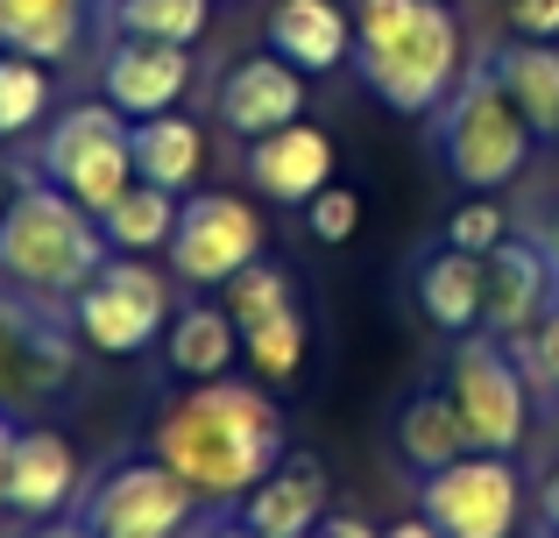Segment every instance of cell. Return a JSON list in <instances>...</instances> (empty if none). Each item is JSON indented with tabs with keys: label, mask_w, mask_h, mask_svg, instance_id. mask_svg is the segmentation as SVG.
I'll return each instance as SVG.
<instances>
[{
	"label": "cell",
	"mask_w": 559,
	"mask_h": 538,
	"mask_svg": "<svg viewBox=\"0 0 559 538\" xmlns=\"http://www.w3.org/2000/svg\"><path fill=\"white\" fill-rule=\"evenodd\" d=\"M439 390L453 397V411H461L467 440L481 446V454H518L524 432H532V383H524L518 355H510V340H496V333H461L447 355V375H439Z\"/></svg>",
	"instance_id": "52a82bcc"
},
{
	"label": "cell",
	"mask_w": 559,
	"mask_h": 538,
	"mask_svg": "<svg viewBox=\"0 0 559 538\" xmlns=\"http://www.w3.org/2000/svg\"><path fill=\"white\" fill-rule=\"evenodd\" d=\"M135 128V178H150V184H164V192H191L199 184V170H205V128L191 121L185 107H170V113H150V121H128Z\"/></svg>",
	"instance_id": "44dd1931"
},
{
	"label": "cell",
	"mask_w": 559,
	"mask_h": 538,
	"mask_svg": "<svg viewBox=\"0 0 559 538\" xmlns=\"http://www.w3.org/2000/svg\"><path fill=\"white\" fill-rule=\"evenodd\" d=\"M418 517L439 538H518L524 525V475L518 454H461L418 475Z\"/></svg>",
	"instance_id": "9c48e42d"
},
{
	"label": "cell",
	"mask_w": 559,
	"mask_h": 538,
	"mask_svg": "<svg viewBox=\"0 0 559 538\" xmlns=\"http://www.w3.org/2000/svg\"><path fill=\"white\" fill-rule=\"evenodd\" d=\"M199 511V489L185 475H170L156 454L142 461H114L93 489L79 497V517L99 538H178Z\"/></svg>",
	"instance_id": "30bf717a"
},
{
	"label": "cell",
	"mask_w": 559,
	"mask_h": 538,
	"mask_svg": "<svg viewBox=\"0 0 559 538\" xmlns=\"http://www.w3.org/2000/svg\"><path fill=\"white\" fill-rule=\"evenodd\" d=\"M14 440H22V418L0 411V511H8V475H14Z\"/></svg>",
	"instance_id": "e575fe53"
},
{
	"label": "cell",
	"mask_w": 559,
	"mask_h": 538,
	"mask_svg": "<svg viewBox=\"0 0 559 538\" xmlns=\"http://www.w3.org/2000/svg\"><path fill=\"white\" fill-rule=\"evenodd\" d=\"M178 312V290H170V270H156L150 255H121L114 249L99 276L71 298V333H79L93 355H150L164 347V326Z\"/></svg>",
	"instance_id": "5b68a950"
},
{
	"label": "cell",
	"mask_w": 559,
	"mask_h": 538,
	"mask_svg": "<svg viewBox=\"0 0 559 538\" xmlns=\"http://www.w3.org/2000/svg\"><path fill=\"white\" fill-rule=\"evenodd\" d=\"M503 235H510V220H503L496 199H467V206L447 220V241H453V249H467V255H489Z\"/></svg>",
	"instance_id": "4dcf8cb0"
},
{
	"label": "cell",
	"mask_w": 559,
	"mask_h": 538,
	"mask_svg": "<svg viewBox=\"0 0 559 538\" xmlns=\"http://www.w3.org/2000/svg\"><path fill=\"white\" fill-rule=\"evenodd\" d=\"M262 43H270L284 64H298L305 79H312V71H341L347 57H355V14H347L341 0H270Z\"/></svg>",
	"instance_id": "e0dca14e"
},
{
	"label": "cell",
	"mask_w": 559,
	"mask_h": 538,
	"mask_svg": "<svg viewBox=\"0 0 559 538\" xmlns=\"http://www.w3.org/2000/svg\"><path fill=\"white\" fill-rule=\"evenodd\" d=\"M432 135H439V164H447V178L461 192H503L532 164V142H538L532 121L518 113V99L503 93L489 57H475L453 79V93L432 113Z\"/></svg>",
	"instance_id": "277c9868"
},
{
	"label": "cell",
	"mask_w": 559,
	"mask_h": 538,
	"mask_svg": "<svg viewBox=\"0 0 559 538\" xmlns=\"http://www.w3.org/2000/svg\"><path fill=\"white\" fill-rule=\"evenodd\" d=\"M114 36H150V43H199L213 22V0H114Z\"/></svg>",
	"instance_id": "83f0119b"
},
{
	"label": "cell",
	"mask_w": 559,
	"mask_h": 538,
	"mask_svg": "<svg viewBox=\"0 0 559 538\" xmlns=\"http://www.w3.org/2000/svg\"><path fill=\"white\" fill-rule=\"evenodd\" d=\"M79 503V446L57 426H22L14 440V475H8V511L14 517H64Z\"/></svg>",
	"instance_id": "ac0fdd59"
},
{
	"label": "cell",
	"mask_w": 559,
	"mask_h": 538,
	"mask_svg": "<svg viewBox=\"0 0 559 538\" xmlns=\"http://www.w3.org/2000/svg\"><path fill=\"white\" fill-rule=\"evenodd\" d=\"M355 71L390 113H439L467 71L447 0H355Z\"/></svg>",
	"instance_id": "7a4b0ae2"
},
{
	"label": "cell",
	"mask_w": 559,
	"mask_h": 538,
	"mask_svg": "<svg viewBox=\"0 0 559 538\" xmlns=\"http://www.w3.org/2000/svg\"><path fill=\"white\" fill-rule=\"evenodd\" d=\"M28 538H99L93 525H85V517L79 511H64V517H43V525L36 531H28Z\"/></svg>",
	"instance_id": "d590c367"
},
{
	"label": "cell",
	"mask_w": 559,
	"mask_h": 538,
	"mask_svg": "<svg viewBox=\"0 0 559 538\" xmlns=\"http://www.w3.org/2000/svg\"><path fill=\"white\" fill-rule=\"evenodd\" d=\"M50 64L43 57H22V50H0V150L22 142L28 128L50 113Z\"/></svg>",
	"instance_id": "484cf974"
},
{
	"label": "cell",
	"mask_w": 559,
	"mask_h": 538,
	"mask_svg": "<svg viewBox=\"0 0 559 538\" xmlns=\"http://www.w3.org/2000/svg\"><path fill=\"white\" fill-rule=\"evenodd\" d=\"M150 454L170 475H185L199 489V503H234L290 454L284 411H276L270 383H191L185 397H170L150 426Z\"/></svg>",
	"instance_id": "6da1fadb"
},
{
	"label": "cell",
	"mask_w": 559,
	"mask_h": 538,
	"mask_svg": "<svg viewBox=\"0 0 559 538\" xmlns=\"http://www.w3.org/2000/svg\"><path fill=\"white\" fill-rule=\"evenodd\" d=\"M496 79H503V93L518 99V113L532 121L538 142H559V43H503V50H489Z\"/></svg>",
	"instance_id": "7402d4cb"
},
{
	"label": "cell",
	"mask_w": 559,
	"mask_h": 538,
	"mask_svg": "<svg viewBox=\"0 0 559 538\" xmlns=\"http://www.w3.org/2000/svg\"><path fill=\"white\" fill-rule=\"evenodd\" d=\"M305 304H290V312H270V319H255V326L241 333V355H248V369L262 375V383H298V369H305Z\"/></svg>",
	"instance_id": "4316f807"
},
{
	"label": "cell",
	"mask_w": 559,
	"mask_h": 538,
	"mask_svg": "<svg viewBox=\"0 0 559 538\" xmlns=\"http://www.w3.org/2000/svg\"><path fill=\"white\" fill-rule=\"evenodd\" d=\"M290 121H305V71L284 64L276 50L241 57V64L227 71V85H219V128H227L234 142H262Z\"/></svg>",
	"instance_id": "5bb4252c"
},
{
	"label": "cell",
	"mask_w": 559,
	"mask_h": 538,
	"mask_svg": "<svg viewBox=\"0 0 559 538\" xmlns=\"http://www.w3.org/2000/svg\"><path fill=\"white\" fill-rule=\"evenodd\" d=\"M333 511V482L312 454H284L255 489L241 497V525L262 538H312L319 517Z\"/></svg>",
	"instance_id": "2e32d148"
},
{
	"label": "cell",
	"mask_w": 559,
	"mask_h": 538,
	"mask_svg": "<svg viewBox=\"0 0 559 538\" xmlns=\"http://www.w3.org/2000/svg\"><path fill=\"white\" fill-rule=\"evenodd\" d=\"M191 85V43H150V36H114L99 57V99L121 107L128 121L170 113Z\"/></svg>",
	"instance_id": "7c38bea8"
},
{
	"label": "cell",
	"mask_w": 559,
	"mask_h": 538,
	"mask_svg": "<svg viewBox=\"0 0 559 538\" xmlns=\"http://www.w3.org/2000/svg\"><path fill=\"white\" fill-rule=\"evenodd\" d=\"M481 298H489V255H467L453 241H439L418 263V312L432 319L447 340L481 326Z\"/></svg>",
	"instance_id": "d6986e66"
},
{
	"label": "cell",
	"mask_w": 559,
	"mask_h": 538,
	"mask_svg": "<svg viewBox=\"0 0 559 538\" xmlns=\"http://www.w3.org/2000/svg\"><path fill=\"white\" fill-rule=\"evenodd\" d=\"M213 538H262V531H248V525H227V531H213Z\"/></svg>",
	"instance_id": "60d3db41"
},
{
	"label": "cell",
	"mask_w": 559,
	"mask_h": 538,
	"mask_svg": "<svg viewBox=\"0 0 559 538\" xmlns=\"http://www.w3.org/2000/svg\"><path fill=\"white\" fill-rule=\"evenodd\" d=\"M538 525H546V531H559V468L546 475V489H538Z\"/></svg>",
	"instance_id": "8d00e7d4"
},
{
	"label": "cell",
	"mask_w": 559,
	"mask_h": 538,
	"mask_svg": "<svg viewBox=\"0 0 559 538\" xmlns=\"http://www.w3.org/2000/svg\"><path fill=\"white\" fill-rule=\"evenodd\" d=\"M382 538H439L432 525H425V517H396V525L390 531H382Z\"/></svg>",
	"instance_id": "ab89813d"
},
{
	"label": "cell",
	"mask_w": 559,
	"mask_h": 538,
	"mask_svg": "<svg viewBox=\"0 0 559 538\" xmlns=\"http://www.w3.org/2000/svg\"><path fill=\"white\" fill-rule=\"evenodd\" d=\"M546 538H559V531H546Z\"/></svg>",
	"instance_id": "b9f144b4"
},
{
	"label": "cell",
	"mask_w": 559,
	"mask_h": 538,
	"mask_svg": "<svg viewBox=\"0 0 559 538\" xmlns=\"http://www.w3.org/2000/svg\"><path fill=\"white\" fill-rule=\"evenodd\" d=\"M461 454H475V440H467L453 397L447 390H418V397L396 411V461L418 468V475H432V468H447V461H461Z\"/></svg>",
	"instance_id": "603a6c76"
},
{
	"label": "cell",
	"mask_w": 559,
	"mask_h": 538,
	"mask_svg": "<svg viewBox=\"0 0 559 538\" xmlns=\"http://www.w3.org/2000/svg\"><path fill=\"white\" fill-rule=\"evenodd\" d=\"M538 249H546V255H552V276H559V206L546 213V227H538Z\"/></svg>",
	"instance_id": "f35d334b"
},
{
	"label": "cell",
	"mask_w": 559,
	"mask_h": 538,
	"mask_svg": "<svg viewBox=\"0 0 559 538\" xmlns=\"http://www.w3.org/2000/svg\"><path fill=\"white\" fill-rule=\"evenodd\" d=\"M305 227H312L319 241H347L361 227V199L347 192V184H326V192L305 199Z\"/></svg>",
	"instance_id": "1f68e13d"
},
{
	"label": "cell",
	"mask_w": 559,
	"mask_h": 538,
	"mask_svg": "<svg viewBox=\"0 0 559 538\" xmlns=\"http://www.w3.org/2000/svg\"><path fill=\"white\" fill-rule=\"evenodd\" d=\"M312 538H382L376 525H369V517H347V511H326V517H319V531Z\"/></svg>",
	"instance_id": "836d02e7"
},
{
	"label": "cell",
	"mask_w": 559,
	"mask_h": 538,
	"mask_svg": "<svg viewBox=\"0 0 559 538\" xmlns=\"http://www.w3.org/2000/svg\"><path fill=\"white\" fill-rule=\"evenodd\" d=\"M241 170L270 206H305L312 192L333 184V135L312 128V121H290V128H276V135L248 142Z\"/></svg>",
	"instance_id": "9a60e30c"
},
{
	"label": "cell",
	"mask_w": 559,
	"mask_h": 538,
	"mask_svg": "<svg viewBox=\"0 0 559 538\" xmlns=\"http://www.w3.org/2000/svg\"><path fill=\"white\" fill-rule=\"evenodd\" d=\"M510 355H518L524 383H532V390H552V397H559V298H552V312L538 319L532 333H518V340H510Z\"/></svg>",
	"instance_id": "f546056e"
},
{
	"label": "cell",
	"mask_w": 559,
	"mask_h": 538,
	"mask_svg": "<svg viewBox=\"0 0 559 538\" xmlns=\"http://www.w3.org/2000/svg\"><path fill=\"white\" fill-rule=\"evenodd\" d=\"M28 170H36V164H28ZM28 170H14L8 156H0V213H8V199H14V192H22V178H28Z\"/></svg>",
	"instance_id": "74e56055"
},
{
	"label": "cell",
	"mask_w": 559,
	"mask_h": 538,
	"mask_svg": "<svg viewBox=\"0 0 559 538\" xmlns=\"http://www.w3.org/2000/svg\"><path fill=\"white\" fill-rule=\"evenodd\" d=\"M219 304L234 312V326H255V319H270V312H290L298 304V284H290V270H276V263H248V270H234L227 284H219Z\"/></svg>",
	"instance_id": "f1b7e54d"
},
{
	"label": "cell",
	"mask_w": 559,
	"mask_h": 538,
	"mask_svg": "<svg viewBox=\"0 0 559 538\" xmlns=\"http://www.w3.org/2000/svg\"><path fill=\"white\" fill-rule=\"evenodd\" d=\"M79 333H71L64 304L22 298L0 284V411H36V404L64 397L79 383Z\"/></svg>",
	"instance_id": "ba28073f"
},
{
	"label": "cell",
	"mask_w": 559,
	"mask_h": 538,
	"mask_svg": "<svg viewBox=\"0 0 559 538\" xmlns=\"http://www.w3.org/2000/svg\"><path fill=\"white\" fill-rule=\"evenodd\" d=\"M99 227H107V241L121 255H156V249H170V235H178V192L135 178L107 213H99Z\"/></svg>",
	"instance_id": "d4e9b609"
},
{
	"label": "cell",
	"mask_w": 559,
	"mask_h": 538,
	"mask_svg": "<svg viewBox=\"0 0 559 538\" xmlns=\"http://www.w3.org/2000/svg\"><path fill=\"white\" fill-rule=\"evenodd\" d=\"M262 255V213L241 192H185L178 235H170V270L191 290H219L234 270Z\"/></svg>",
	"instance_id": "8fae6325"
},
{
	"label": "cell",
	"mask_w": 559,
	"mask_h": 538,
	"mask_svg": "<svg viewBox=\"0 0 559 538\" xmlns=\"http://www.w3.org/2000/svg\"><path fill=\"white\" fill-rule=\"evenodd\" d=\"M107 255H114V241L99 227V213H85L64 184L28 170L22 192L0 213V284L71 312V298L99 276Z\"/></svg>",
	"instance_id": "3957f363"
},
{
	"label": "cell",
	"mask_w": 559,
	"mask_h": 538,
	"mask_svg": "<svg viewBox=\"0 0 559 538\" xmlns=\"http://www.w3.org/2000/svg\"><path fill=\"white\" fill-rule=\"evenodd\" d=\"M510 22H518V36L552 43L559 36V0H510Z\"/></svg>",
	"instance_id": "d6a6232c"
},
{
	"label": "cell",
	"mask_w": 559,
	"mask_h": 538,
	"mask_svg": "<svg viewBox=\"0 0 559 538\" xmlns=\"http://www.w3.org/2000/svg\"><path fill=\"white\" fill-rule=\"evenodd\" d=\"M36 178L64 184L85 213H107L135 184V128H128V113L107 107V99L64 107L36 150Z\"/></svg>",
	"instance_id": "8992f818"
},
{
	"label": "cell",
	"mask_w": 559,
	"mask_h": 538,
	"mask_svg": "<svg viewBox=\"0 0 559 538\" xmlns=\"http://www.w3.org/2000/svg\"><path fill=\"white\" fill-rule=\"evenodd\" d=\"M85 14H93V0H0V50L57 64V57L79 50Z\"/></svg>",
	"instance_id": "cb8c5ba5"
},
{
	"label": "cell",
	"mask_w": 559,
	"mask_h": 538,
	"mask_svg": "<svg viewBox=\"0 0 559 538\" xmlns=\"http://www.w3.org/2000/svg\"><path fill=\"white\" fill-rule=\"evenodd\" d=\"M234 355H241V326L219 298H191L170 312L164 326V361L185 383H213V375H234Z\"/></svg>",
	"instance_id": "ffe728a7"
},
{
	"label": "cell",
	"mask_w": 559,
	"mask_h": 538,
	"mask_svg": "<svg viewBox=\"0 0 559 538\" xmlns=\"http://www.w3.org/2000/svg\"><path fill=\"white\" fill-rule=\"evenodd\" d=\"M559 298V276H552V255L538 249V235H503L489 249V298H481V333L496 340H518L532 333L538 319L552 312Z\"/></svg>",
	"instance_id": "4fadbf2b"
}]
</instances>
